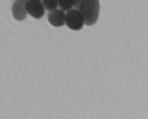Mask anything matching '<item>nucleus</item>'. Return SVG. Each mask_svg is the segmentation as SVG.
Listing matches in <instances>:
<instances>
[{
    "instance_id": "1",
    "label": "nucleus",
    "mask_w": 148,
    "mask_h": 119,
    "mask_svg": "<svg viewBox=\"0 0 148 119\" xmlns=\"http://www.w3.org/2000/svg\"><path fill=\"white\" fill-rule=\"evenodd\" d=\"M82 13L86 25L91 26L97 23L99 18L101 4L99 0H82L77 8Z\"/></svg>"
},
{
    "instance_id": "2",
    "label": "nucleus",
    "mask_w": 148,
    "mask_h": 119,
    "mask_svg": "<svg viewBox=\"0 0 148 119\" xmlns=\"http://www.w3.org/2000/svg\"><path fill=\"white\" fill-rule=\"evenodd\" d=\"M85 24L83 14L77 9H72L66 13V25L71 30H81Z\"/></svg>"
},
{
    "instance_id": "3",
    "label": "nucleus",
    "mask_w": 148,
    "mask_h": 119,
    "mask_svg": "<svg viewBox=\"0 0 148 119\" xmlns=\"http://www.w3.org/2000/svg\"><path fill=\"white\" fill-rule=\"evenodd\" d=\"M27 14L35 19H40L45 13V7L42 0H26Z\"/></svg>"
},
{
    "instance_id": "4",
    "label": "nucleus",
    "mask_w": 148,
    "mask_h": 119,
    "mask_svg": "<svg viewBox=\"0 0 148 119\" xmlns=\"http://www.w3.org/2000/svg\"><path fill=\"white\" fill-rule=\"evenodd\" d=\"M48 21L53 27H62L66 24V13L61 9H56L53 11L49 12L48 14Z\"/></svg>"
},
{
    "instance_id": "5",
    "label": "nucleus",
    "mask_w": 148,
    "mask_h": 119,
    "mask_svg": "<svg viewBox=\"0 0 148 119\" xmlns=\"http://www.w3.org/2000/svg\"><path fill=\"white\" fill-rule=\"evenodd\" d=\"M26 0H15L12 6V14L17 21H23L27 17Z\"/></svg>"
},
{
    "instance_id": "6",
    "label": "nucleus",
    "mask_w": 148,
    "mask_h": 119,
    "mask_svg": "<svg viewBox=\"0 0 148 119\" xmlns=\"http://www.w3.org/2000/svg\"><path fill=\"white\" fill-rule=\"evenodd\" d=\"M59 7L63 11H69L75 7V0H59Z\"/></svg>"
},
{
    "instance_id": "7",
    "label": "nucleus",
    "mask_w": 148,
    "mask_h": 119,
    "mask_svg": "<svg viewBox=\"0 0 148 119\" xmlns=\"http://www.w3.org/2000/svg\"><path fill=\"white\" fill-rule=\"evenodd\" d=\"M42 2L45 9L49 12L56 10L59 7V0H42Z\"/></svg>"
},
{
    "instance_id": "8",
    "label": "nucleus",
    "mask_w": 148,
    "mask_h": 119,
    "mask_svg": "<svg viewBox=\"0 0 148 119\" xmlns=\"http://www.w3.org/2000/svg\"><path fill=\"white\" fill-rule=\"evenodd\" d=\"M82 0H75V7L76 9H77L79 7V6L80 5L81 2H82Z\"/></svg>"
}]
</instances>
